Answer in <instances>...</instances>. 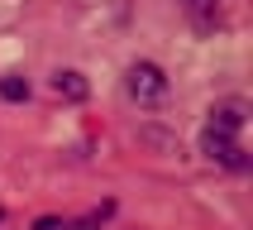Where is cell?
Instances as JSON below:
<instances>
[{"label":"cell","mask_w":253,"mask_h":230,"mask_svg":"<svg viewBox=\"0 0 253 230\" xmlns=\"http://www.w3.org/2000/svg\"><path fill=\"white\" fill-rule=\"evenodd\" d=\"M125 91L139 101V106H158V101H168V72L158 67V62H129Z\"/></svg>","instance_id":"cell-1"},{"label":"cell","mask_w":253,"mask_h":230,"mask_svg":"<svg viewBox=\"0 0 253 230\" xmlns=\"http://www.w3.org/2000/svg\"><path fill=\"white\" fill-rule=\"evenodd\" d=\"M115 211H120V201H115V197H105L100 206H91L86 216H77V221H67L62 230H105V226L115 221Z\"/></svg>","instance_id":"cell-5"},{"label":"cell","mask_w":253,"mask_h":230,"mask_svg":"<svg viewBox=\"0 0 253 230\" xmlns=\"http://www.w3.org/2000/svg\"><path fill=\"white\" fill-rule=\"evenodd\" d=\"M201 154L211 158V163H220V168H234V172L249 168L239 139H234V134H220V129H206V134H201Z\"/></svg>","instance_id":"cell-2"},{"label":"cell","mask_w":253,"mask_h":230,"mask_svg":"<svg viewBox=\"0 0 253 230\" xmlns=\"http://www.w3.org/2000/svg\"><path fill=\"white\" fill-rule=\"evenodd\" d=\"M48 86H53V96H57V101H86V96H91V82H86L77 67H57Z\"/></svg>","instance_id":"cell-4"},{"label":"cell","mask_w":253,"mask_h":230,"mask_svg":"<svg viewBox=\"0 0 253 230\" xmlns=\"http://www.w3.org/2000/svg\"><path fill=\"white\" fill-rule=\"evenodd\" d=\"M0 101H10V106L29 101V82L19 77V72H5V77H0Z\"/></svg>","instance_id":"cell-6"},{"label":"cell","mask_w":253,"mask_h":230,"mask_svg":"<svg viewBox=\"0 0 253 230\" xmlns=\"http://www.w3.org/2000/svg\"><path fill=\"white\" fill-rule=\"evenodd\" d=\"M34 230H62V216H39V221H34Z\"/></svg>","instance_id":"cell-7"},{"label":"cell","mask_w":253,"mask_h":230,"mask_svg":"<svg viewBox=\"0 0 253 230\" xmlns=\"http://www.w3.org/2000/svg\"><path fill=\"white\" fill-rule=\"evenodd\" d=\"M244 125H249V106H244L239 96L215 101V106H211V125H206V129H220V134H234V139H239Z\"/></svg>","instance_id":"cell-3"},{"label":"cell","mask_w":253,"mask_h":230,"mask_svg":"<svg viewBox=\"0 0 253 230\" xmlns=\"http://www.w3.org/2000/svg\"><path fill=\"white\" fill-rule=\"evenodd\" d=\"M186 5H191V10H196V5H206V0H186Z\"/></svg>","instance_id":"cell-8"}]
</instances>
